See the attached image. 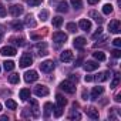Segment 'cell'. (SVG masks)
<instances>
[{
  "mask_svg": "<svg viewBox=\"0 0 121 121\" xmlns=\"http://www.w3.org/2000/svg\"><path fill=\"white\" fill-rule=\"evenodd\" d=\"M118 84H120V73H115L114 74V78L111 81V88H115Z\"/></svg>",
  "mask_w": 121,
  "mask_h": 121,
  "instance_id": "obj_27",
  "label": "cell"
},
{
  "mask_svg": "<svg viewBox=\"0 0 121 121\" xmlns=\"http://www.w3.org/2000/svg\"><path fill=\"white\" fill-rule=\"evenodd\" d=\"M53 110H54V115L58 118V117H61L63 115V107H53Z\"/></svg>",
  "mask_w": 121,
  "mask_h": 121,
  "instance_id": "obj_32",
  "label": "cell"
},
{
  "mask_svg": "<svg viewBox=\"0 0 121 121\" xmlns=\"http://www.w3.org/2000/svg\"><path fill=\"white\" fill-rule=\"evenodd\" d=\"M111 53H112V56H114L115 58H118V57H121V51H120L118 48H115V50H112Z\"/></svg>",
  "mask_w": 121,
  "mask_h": 121,
  "instance_id": "obj_41",
  "label": "cell"
},
{
  "mask_svg": "<svg viewBox=\"0 0 121 121\" xmlns=\"http://www.w3.org/2000/svg\"><path fill=\"white\" fill-rule=\"evenodd\" d=\"M71 2V4H73V7L74 9H81V6H83V3H81V0H70Z\"/></svg>",
  "mask_w": 121,
  "mask_h": 121,
  "instance_id": "obj_35",
  "label": "cell"
},
{
  "mask_svg": "<svg viewBox=\"0 0 121 121\" xmlns=\"http://www.w3.org/2000/svg\"><path fill=\"white\" fill-rule=\"evenodd\" d=\"M24 24L27 26V27H36V20H34V17L31 16V14H27L26 16V19H24Z\"/></svg>",
  "mask_w": 121,
  "mask_h": 121,
  "instance_id": "obj_18",
  "label": "cell"
},
{
  "mask_svg": "<svg viewBox=\"0 0 121 121\" xmlns=\"http://www.w3.org/2000/svg\"><path fill=\"white\" fill-rule=\"evenodd\" d=\"M16 53H17V50H16L14 47H12V46H4V47L0 48V54L4 56V57H12V56H16Z\"/></svg>",
  "mask_w": 121,
  "mask_h": 121,
  "instance_id": "obj_3",
  "label": "cell"
},
{
  "mask_svg": "<svg viewBox=\"0 0 121 121\" xmlns=\"http://www.w3.org/2000/svg\"><path fill=\"white\" fill-rule=\"evenodd\" d=\"M60 60H61V61H64V63H70L71 60H73V53H71V50H64V51L61 53V56H60Z\"/></svg>",
  "mask_w": 121,
  "mask_h": 121,
  "instance_id": "obj_10",
  "label": "cell"
},
{
  "mask_svg": "<svg viewBox=\"0 0 121 121\" xmlns=\"http://www.w3.org/2000/svg\"><path fill=\"white\" fill-rule=\"evenodd\" d=\"M9 81H10L12 84H17V83L20 81V77H19V74H16V73L10 74V76H9Z\"/></svg>",
  "mask_w": 121,
  "mask_h": 121,
  "instance_id": "obj_26",
  "label": "cell"
},
{
  "mask_svg": "<svg viewBox=\"0 0 121 121\" xmlns=\"http://www.w3.org/2000/svg\"><path fill=\"white\" fill-rule=\"evenodd\" d=\"M40 69H41L43 73H50V71H53V69H54V63L51 61V60H46V61H43V63L40 64Z\"/></svg>",
  "mask_w": 121,
  "mask_h": 121,
  "instance_id": "obj_6",
  "label": "cell"
},
{
  "mask_svg": "<svg viewBox=\"0 0 121 121\" xmlns=\"http://www.w3.org/2000/svg\"><path fill=\"white\" fill-rule=\"evenodd\" d=\"M37 78H39V74L34 70H30V71H26L24 73V81L26 83H34Z\"/></svg>",
  "mask_w": 121,
  "mask_h": 121,
  "instance_id": "obj_4",
  "label": "cell"
},
{
  "mask_svg": "<svg viewBox=\"0 0 121 121\" xmlns=\"http://www.w3.org/2000/svg\"><path fill=\"white\" fill-rule=\"evenodd\" d=\"M39 17H40L43 22L47 20V19H48V12H47V10H41V12L39 13Z\"/></svg>",
  "mask_w": 121,
  "mask_h": 121,
  "instance_id": "obj_37",
  "label": "cell"
},
{
  "mask_svg": "<svg viewBox=\"0 0 121 121\" xmlns=\"http://www.w3.org/2000/svg\"><path fill=\"white\" fill-rule=\"evenodd\" d=\"M3 36H4V30L0 27V41H2V39H3Z\"/></svg>",
  "mask_w": 121,
  "mask_h": 121,
  "instance_id": "obj_46",
  "label": "cell"
},
{
  "mask_svg": "<svg viewBox=\"0 0 121 121\" xmlns=\"http://www.w3.org/2000/svg\"><path fill=\"white\" fill-rule=\"evenodd\" d=\"M30 104H31V111H30V112L33 114V117H36V118H37V117H39V114H40V112H39V104H37V101H36V100H30Z\"/></svg>",
  "mask_w": 121,
  "mask_h": 121,
  "instance_id": "obj_17",
  "label": "cell"
},
{
  "mask_svg": "<svg viewBox=\"0 0 121 121\" xmlns=\"http://www.w3.org/2000/svg\"><path fill=\"white\" fill-rule=\"evenodd\" d=\"M101 33H103V29H101V27H98V29H97V31H95V33L93 34V39H97V37H98V36H100Z\"/></svg>",
  "mask_w": 121,
  "mask_h": 121,
  "instance_id": "obj_42",
  "label": "cell"
},
{
  "mask_svg": "<svg viewBox=\"0 0 121 121\" xmlns=\"http://www.w3.org/2000/svg\"><path fill=\"white\" fill-rule=\"evenodd\" d=\"M0 111H2V104H0Z\"/></svg>",
  "mask_w": 121,
  "mask_h": 121,
  "instance_id": "obj_52",
  "label": "cell"
},
{
  "mask_svg": "<svg viewBox=\"0 0 121 121\" xmlns=\"http://www.w3.org/2000/svg\"><path fill=\"white\" fill-rule=\"evenodd\" d=\"M6 13H7V12H6L4 6H3L2 3H0V17H4V16H6Z\"/></svg>",
  "mask_w": 121,
  "mask_h": 121,
  "instance_id": "obj_39",
  "label": "cell"
},
{
  "mask_svg": "<svg viewBox=\"0 0 121 121\" xmlns=\"http://www.w3.org/2000/svg\"><path fill=\"white\" fill-rule=\"evenodd\" d=\"M103 93H104V88L103 87H100V86L98 87H94L93 91H91V100H97Z\"/></svg>",
  "mask_w": 121,
  "mask_h": 121,
  "instance_id": "obj_15",
  "label": "cell"
},
{
  "mask_svg": "<svg viewBox=\"0 0 121 121\" xmlns=\"http://www.w3.org/2000/svg\"><path fill=\"white\" fill-rule=\"evenodd\" d=\"M53 40L56 41V43H66L67 41V34H64L63 31H56L54 34H53Z\"/></svg>",
  "mask_w": 121,
  "mask_h": 121,
  "instance_id": "obj_8",
  "label": "cell"
},
{
  "mask_svg": "<svg viewBox=\"0 0 121 121\" xmlns=\"http://www.w3.org/2000/svg\"><path fill=\"white\" fill-rule=\"evenodd\" d=\"M88 16H90V17H91V19H93L94 22H97L98 24H101V23L104 22V19H103V16H101L100 13H97L95 10H91V12L88 13Z\"/></svg>",
  "mask_w": 121,
  "mask_h": 121,
  "instance_id": "obj_12",
  "label": "cell"
},
{
  "mask_svg": "<svg viewBox=\"0 0 121 121\" xmlns=\"http://www.w3.org/2000/svg\"><path fill=\"white\" fill-rule=\"evenodd\" d=\"M61 24H63V19L60 17V16L53 17V26H54V27H60Z\"/></svg>",
  "mask_w": 121,
  "mask_h": 121,
  "instance_id": "obj_28",
  "label": "cell"
},
{
  "mask_svg": "<svg viewBox=\"0 0 121 121\" xmlns=\"http://www.w3.org/2000/svg\"><path fill=\"white\" fill-rule=\"evenodd\" d=\"M86 43H87V40H86L84 37H76L74 41H73V46H74L76 48H83V47L86 46Z\"/></svg>",
  "mask_w": 121,
  "mask_h": 121,
  "instance_id": "obj_13",
  "label": "cell"
},
{
  "mask_svg": "<svg viewBox=\"0 0 121 121\" xmlns=\"http://www.w3.org/2000/svg\"><path fill=\"white\" fill-rule=\"evenodd\" d=\"M93 56H94L95 60H98V61H104V60H105V54L103 51H94Z\"/></svg>",
  "mask_w": 121,
  "mask_h": 121,
  "instance_id": "obj_25",
  "label": "cell"
},
{
  "mask_svg": "<svg viewBox=\"0 0 121 121\" xmlns=\"http://www.w3.org/2000/svg\"><path fill=\"white\" fill-rule=\"evenodd\" d=\"M46 54H47V51H46V50H43V51L40 50V51H39V56H46Z\"/></svg>",
  "mask_w": 121,
  "mask_h": 121,
  "instance_id": "obj_49",
  "label": "cell"
},
{
  "mask_svg": "<svg viewBox=\"0 0 121 121\" xmlns=\"http://www.w3.org/2000/svg\"><path fill=\"white\" fill-rule=\"evenodd\" d=\"M31 63H33V57H31V54H30V53H24V54L22 56V58H20V67L26 69V67H29Z\"/></svg>",
  "mask_w": 121,
  "mask_h": 121,
  "instance_id": "obj_2",
  "label": "cell"
},
{
  "mask_svg": "<svg viewBox=\"0 0 121 121\" xmlns=\"http://www.w3.org/2000/svg\"><path fill=\"white\" fill-rule=\"evenodd\" d=\"M86 112H87V115H88L90 118H93V120H98V117H100L98 110L94 108V107H90L88 110H86Z\"/></svg>",
  "mask_w": 121,
  "mask_h": 121,
  "instance_id": "obj_16",
  "label": "cell"
},
{
  "mask_svg": "<svg viewBox=\"0 0 121 121\" xmlns=\"http://www.w3.org/2000/svg\"><path fill=\"white\" fill-rule=\"evenodd\" d=\"M6 107H7L9 110H16V108H17V104H16V101H13V100H6Z\"/></svg>",
  "mask_w": 121,
  "mask_h": 121,
  "instance_id": "obj_29",
  "label": "cell"
},
{
  "mask_svg": "<svg viewBox=\"0 0 121 121\" xmlns=\"http://www.w3.org/2000/svg\"><path fill=\"white\" fill-rule=\"evenodd\" d=\"M103 13H104V14H110V13H112V6L108 4V3L104 4V6H103Z\"/></svg>",
  "mask_w": 121,
  "mask_h": 121,
  "instance_id": "obj_33",
  "label": "cell"
},
{
  "mask_svg": "<svg viewBox=\"0 0 121 121\" xmlns=\"http://www.w3.org/2000/svg\"><path fill=\"white\" fill-rule=\"evenodd\" d=\"M87 2H88L90 4H97V3L100 2V0H87Z\"/></svg>",
  "mask_w": 121,
  "mask_h": 121,
  "instance_id": "obj_47",
  "label": "cell"
},
{
  "mask_svg": "<svg viewBox=\"0 0 121 121\" xmlns=\"http://www.w3.org/2000/svg\"><path fill=\"white\" fill-rule=\"evenodd\" d=\"M60 88L64 90L69 94H74V91H76V86H74V83L71 80H66L63 83H60Z\"/></svg>",
  "mask_w": 121,
  "mask_h": 121,
  "instance_id": "obj_1",
  "label": "cell"
},
{
  "mask_svg": "<svg viewBox=\"0 0 121 121\" xmlns=\"http://www.w3.org/2000/svg\"><path fill=\"white\" fill-rule=\"evenodd\" d=\"M115 101H118V103L121 101V94H117V95H115Z\"/></svg>",
  "mask_w": 121,
  "mask_h": 121,
  "instance_id": "obj_50",
  "label": "cell"
},
{
  "mask_svg": "<svg viewBox=\"0 0 121 121\" xmlns=\"http://www.w3.org/2000/svg\"><path fill=\"white\" fill-rule=\"evenodd\" d=\"M56 101H57V105H58V107H64V105L67 104V100H66L64 95H61V94H57V95H56Z\"/></svg>",
  "mask_w": 121,
  "mask_h": 121,
  "instance_id": "obj_20",
  "label": "cell"
},
{
  "mask_svg": "<svg viewBox=\"0 0 121 121\" xmlns=\"http://www.w3.org/2000/svg\"><path fill=\"white\" fill-rule=\"evenodd\" d=\"M86 81H87V83L94 81V77H93V76H86Z\"/></svg>",
  "mask_w": 121,
  "mask_h": 121,
  "instance_id": "obj_45",
  "label": "cell"
},
{
  "mask_svg": "<svg viewBox=\"0 0 121 121\" xmlns=\"http://www.w3.org/2000/svg\"><path fill=\"white\" fill-rule=\"evenodd\" d=\"M53 107H54V105H53L51 103H46V104H44V117H46V118L50 117V114H51V111H53Z\"/></svg>",
  "mask_w": 121,
  "mask_h": 121,
  "instance_id": "obj_23",
  "label": "cell"
},
{
  "mask_svg": "<svg viewBox=\"0 0 121 121\" xmlns=\"http://www.w3.org/2000/svg\"><path fill=\"white\" fill-rule=\"evenodd\" d=\"M34 94L37 97H46V95H48V88L46 86H36L34 87Z\"/></svg>",
  "mask_w": 121,
  "mask_h": 121,
  "instance_id": "obj_7",
  "label": "cell"
},
{
  "mask_svg": "<svg viewBox=\"0 0 121 121\" xmlns=\"http://www.w3.org/2000/svg\"><path fill=\"white\" fill-rule=\"evenodd\" d=\"M108 30L110 33H114V34H118L121 31V27H120V20H111L110 24H108Z\"/></svg>",
  "mask_w": 121,
  "mask_h": 121,
  "instance_id": "obj_5",
  "label": "cell"
},
{
  "mask_svg": "<svg viewBox=\"0 0 121 121\" xmlns=\"http://www.w3.org/2000/svg\"><path fill=\"white\" fill-rule=\"evenodd\" d=\"M10 41L14 43L16 46H24V40H23V39H19V37H12Z\"/></svg>",
  "mask_w": 121,
  "mask_h": 121,
  "instance_id": "obj_31",
  "label": "cell"
},
{
  "mask_svg": "<svg viewBox=\"0 0 121 121\" xmlns=\"http://www.w3.org/2000/svg\"><path fill=\"white\" fill-rule=\"evenodd\" d=\"M78 27H80L81 30H84V31H90V29H91V22H90L88 19H81V20L78 22Z\"/></svg>",
  "mask_w": 121,
  "mask_h": 121,
  "instance_id": "obj_11",
  "label": "cell"
},
{
  "mask_svg": "<svg viewBox=\"0 0 121 121\" xmlns=\"http://www.w3.org/2000/svg\"><path fill=\"white\" fill-rule=\"evenodd\" d=\"M57 12H60V13H67L69 12V4L66 2H60L58 6H57Z\"/></svg>",
  "mask_w": 121,
  "mask_h": 121,
  "instance_id": "obj_21",
  "label": "cell"
},
{
  "mask_svg": "<svg viewBox=\"0 0 121 121\" xmlns=\"http://www.w3.org/2000/svg\"><path fill=\"white\" fill-rule=\"evenodd\" d=\"M110 78V71H103V73H100V74H97L95 77H94V80H97V81H105V80H108Z\"/></svg>",
  "mask_w": 121,
  "mask_h": 121,
  "instance_id": "obj_19",
  "label": "cell"
},
{
  "mask_svg": "<svg viewBox=\"0 0 121 121\" xmlns=\"http://www.w3.org/2000/svg\"><path fill=\"white\" fill-rule=\"evenodd\" d=\"M69 118H70V120H80V118H81V115H80V112H77L76 110H73V111L70 112Z\"/></svg>",
  "mask_w": 121,
  "mask_h": 121,
  "instance_id": "obj_34",
  "label": "cell"
},
{
  "mask_svg": "<svg viewBox=\"0 0 121 121\" xmlns=\"http://www.w3.org/2000/svg\"><path fill=\"white\" fill-rule=\"evenodd\" d=\"M70 80H71V81H77V80H78L77 74H70Z\"/></svg>",
  "mask_w": 121,
  "mask_h": 121,
  "instance_id": "obj_44",
  "label": "cell"
},
{
  "mask_svg": "<svg viewBox=\"0 0 121 121\" xmlns=\"http://www.w3.org/2000/svg\"><path fill=\"white\" fill-rule=\"evenodd\" d=\"M6 120H9L7 115H0V121H6Z\"/></svg>",
  "mask_w": 121,
  "mask_h": 121,
  "instance_id": "obj_48",
  "label": "cell"
},
{
  "mask_svg": "<svg viewBox=\"0 0 121 121\" xmlns=\"http://www.w3.org/2000/svg\"><path fill=\"white\" fill-rule=\"evenodd\" d=\"M20 98H22V101H27V100L30 98V90H29V88L20 90Z\"/></svg>",
  "mask_w": 121,
  "mask_h": 121,
  "instance_id": "obj_22",
  "label": "cell"
},
{
  "mask_svg": "<svg viewBox=\"0 0 121 121\" xmlns=\"http://www.w3.org/2000/svg\"><path fill=\"white\" fill-rule=\"evenodd\" d=\"M112 44H114L115 47H121V39H118V37L114 39V40H112Z\"/></svg>",
  "mask_w": 121,
  "mask_h": 121,
  "instance_id": "obj_40",
  "label": "cell"
},
{
  "mask_svg": "<svg viewBox=\"0 0 121 121\" xmlns=\"http://www.w3.org/2000/svg\"><path fill=\"white\" fill-rule=\"evenodd\" d=\"M67 30H69L70 33H76V31H77V24H76V23H69V24H67Z\"/></svg>",
  "mask_w": 121,
  "mask_h": 121,
  "instance_id": "obj_36",
  "label": "cell"
},
{
  "mask_svg": "<svg viewBox=\"0 0 121 121\" xmlns=\"http://www.w3.org/2000/svg\"><path fill=\"white\" fill-rule=\"evenodd\" d=\"M31 39H33V40H39V39H40V36H36V34H31Z\"/></svg>",
  "mask_w": 121,
  "mask_h": 121,
  "instance_id": "obj_51",
  "label": "cell"
},
{
  "mask_svg": "<svg viewBox=\"0 0 121 121\" xmlns=\"http://www.w3.org/2000/svg\"><path fill=\"white\" fill-rule=\"evenodd\" d=\"M98 63H95V61H86L84 63V70L86 71H94V70H97L98 69Z\"/></svg>",
  "mask_w": 121,
  "mask_h": 121,
  "instance_id": "obj_14",
  "label": "cell"
},
{
  "mask_svg": "<svg viewBox=\"0 0 121 121\" xmlns=\"http://www.w3.org/2000/svg\"><path fill=\"white\" fill-rule=\"evenodd\" d=\"M10 26H12L14 30H22V29H23V23H20V22H17V20L12 22V23H10Z\"/></svg>",
  "mask_w": 121,
  "mask_h": 121,
  "instance_id": "obj_30",
  "label": "cell"
},
{
  "mask_svg": "<svg viewBox=\"0 0 121 121\" xmlns=\"http://www.w3.org/2000/svg\"><path fill=\"white\" fill-rule=\"evenodd\" d=\"M81 63H83V58L80 57V58H77L76 61H74V66H76V67H78V66H81Z\"/></svg>",
  "mask_w": 121,
  "mask_h": 121,
  "instance_id": "obj_43",
  "label": "cell"
},
{
  "mask_svg": "<svg viewBox=\"0 0 121 121\" xmlns=\"http://www.w3.org/2000/svg\"><path fill=\"white\" fill-rule=\"evenodd\" d=\"M3 67L6 71H12L14 69V61H12V60H6V61L3 63Z\"/></svg>",
  "mask_w": 121,
  "mask_h": 121,
  "instance_id": "obj_24",
  "label": "cell"
},
{
  "mask_svg": "<svg viewBox=\"0 0 121 121\" xmlns=\"http://www.w3.org/2000/svg\"><path fill=\"white\" fill-rule=\"evenodd\" d=\"M9 10L13 17H19L20 14H23V6H20V4H13V6H10Z\"/></svg>",
  "mask_w": 121,
  "mask_h": 121,
  "instance_id": "obj_9",
  "label": "cell"
},
{
  "mask_svg": "<svg viewBox=\"0 0 121 121\" xmlns=\"http://www.w3.org/2000/svg\"><path fill=\"white\" fill-rule=\"evenodd\" d=\"M27 3H29V6L34 7V6H39V4H41V3H43V0H27Z\"/></svg>",
  "mask_w": 121,
  "mask_h": 121,
  "instance_id": "obj_38",
  "label": "cell"
}]
</instances>
